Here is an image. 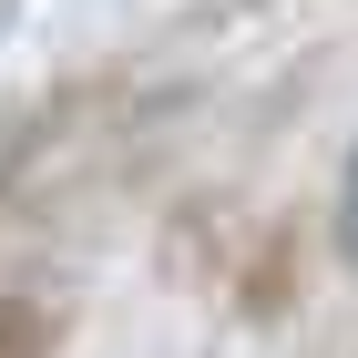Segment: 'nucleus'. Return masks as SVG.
I'll use <instances>...</instances> for the list:
<instances>
[{
    "mask_svg": "<svg viewBox=\"0 0 358 358\" xmlns=\"http://www.w3.org/2000/svg\"><path fill=\"white\" fill-rule=\"evenodd\" d=\"M62 338H72V317L52 297H0V358H62Z\"/></svg>",
    "mask_w": 358,
    "mask_h": 358,
    "instance_id": "obj_1",
    "label": "nucleus"
},
{
    "mask_svg": "<svg viewBox=\"0 0 358 358\" xmlns=\"http://www.w3.org/2000/svg\"><path fill=\"white\" fill-rule=\"evenodd\" d=\"M41 134H62V103H52V113H31V123H10V134H0V205H10V185H21L31 164H41Z\"/></svg>",
    "mask_w": 358,
    "mask_h": 358,
    "instance_id": "obj_2",
    "label": "nucleus"
},
{
    "mask_svg": "<svg viewBox=\"0 0 358 358\" xmlns=\"http://www.w3.org/2000/svg\"><path fill=\"white\" fill-rule=\"evenodd\" d=\"M328 236H338V256L358 266V143H348V164H338V205H328Z\"/></svg>",
    "mask_w": 358,
    "mask_h": 358,
    "instance_id": "obj_3",
    "label": "nucleus"
}]
</instances>
